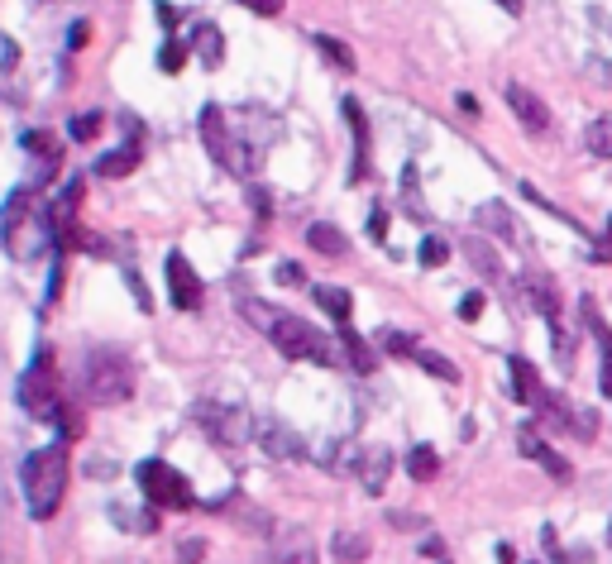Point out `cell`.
<instances>
[{
	"mask_svg": "<svg viewBox=\"0 0 612 564\" xmlns=\"http://www.w3.org/2000/svg\"><path fill=\"white\" fill-rule=\"evenodd\" d=\"M0 244L5 254L15 259H39L58 244V220H53V206H39L29 187H15L10 201H5V216H0Z\"/></svg>",
	"mask_w": 612,
	"mask_h": 564,
	"instance_id": "cell-1",
	"label": "cell"
},
{
	"mask_svg": "<svg viewBox=\"0 0 612 564\" xmlns=\"http://www.w3.org/2000/svg\"><path fill=\"white\" fill-rule=\"evenodd\" d=\"M20 488H24V507L34 521H48L58 512L63 502V488H67V455L63 445H44L34 455H24L20 464Z\"/></svg>",
	"mask_w": 612,
	"mask_h": 564,
	"instance_id": "cell-2",
	"label": "cell"
},
{
	"mask_svg": "<svg viewBox=\"0 0 612 564\" xmlns=\"http://www.w3.org/2000/svg\"><path fill=\"white\" fill-rule=\"evenodd\" d=\"M201 144L211 149V158H216L225 173H235V177H254L263 168V144L240 139V134L230 130V115L220 106L201 110Z\"/></svg>",
	"mask_w": 612,
	"mask_h": 564,
	"instance_id": "cell-3",
	"label": "cell"
},
{
	"mask_svg": "<svg viewBox=\"0 0 612 564\" xmlns=\"http://www.w3.org/2000/svg\"><path fill=\"white\" fill-rule=\"evenodd\" d=\"M82 392L96 407H120L134 397V364L120 349H91L82 364Z\"/></svg>",
	"mask_w": 612,
	"mask_h": 564,
	"instance_id": "cell-4",
	"label": "cell"
},
{
	"mask_svg": "<svg viewBox=\"0 0 612 564\" xmlns=\"http://www.w3.org/2000/svg\"><path fill=\"white\" fill-rule=\"evenodd\" d=\"M268 340L283 349L287 359H302V364H335V345H330L311 321H302V316L278 311V321H273V330H268Z\"/></svg>",
	"mask_w": 612,
	"mask_h": 564,
	"instance_id": "cell-5",
	"label": "cell"
},
{
	"mask_svg": "<svg viewBox=\"0 0 612 564\" xmlns=\"http://www.w3.org/2000/svg\"><path fill=\"white\" fill-rule=\"evenodd\" d=\"M134 483L144 488L149 507H163V512H187V507L197 502L187 474H177L173 464H163V459H144V464L134 469Z\"/></svg>",
	"mask_w": 612,
	"mask_h": 564,
	"instance_id": "cell-6",
	"label": "cell"
},
{
	"mask_svg": "<svg viewBox=\"0 0 612 564\" xmlns=\"http://www.w3.org/2000/svg\"><path fill=\"white\" fill-rule=\"evenodd\" d=\"M192 416H197V426H206V435L216 445H249L259 435V421L244 407H235V402H197Z\"/></svg>",
	"mask_w": 612,
	"mask_h": 564,
	"instance_id": "cell-7",
	"label": "cell"
},
{
	"mask_svg": "<svg viewBox=\"0 0 612 564\" xmlns=\"http://www.w3.org/2000/svg\"><path fill=\"white\" fill-rule=\"evenodd\" d=\"M20 407L29 416H58V373H53V354L48 349H39L34 359H29V369L20 373Z\"/></svg>",
	"mask_w": 612,
	"mask_h": 564,
	"instance_id": "cell-8",
	"label": "cell"
},
{
	"mask_svg": "<svg viewBox=\"0 0 612 564\" xmlns=\"http://www.w3.org/2000/svg\"><path fill=\"white\" fill-rule=\"evenodd\" d=\"M536 412L546 416L555 431L574 435V440H593V435H598V416L584 412V407H574V402H569V397H560V392L541 388V397H536Z\"/></svg>",
	"mask_w": 612,
	"mask_h": 564,
	"instance_id": "cell-9",
	"label": "cell"
},
{
	"mask_svg": "<svg viewBox=\"0 0 612 564\" xmlns=\"http://www.w3.org/2000/svg\"><path fill=\"white\" fill-rule=\"evenodd\" d=\"M163 273H168V297H173L177 311H201V297H206V287H201L197 268L187 263V254H168V263H163Z\"/></svg>",
	"mask_w": 612,
	"mask_h": 564,
	"instance_id": "cell-10",
	"label": "cell"
},
{
	"mask_svg": "<svg viewBox=\"0 0 612 564\" xmlns=\"http://www.w3.org/2000/svg\"><path fill=\"white\" fill-rule=\"evenodd\" d=\"M254 445H259L268 459H302L306 455V440H302V435L292 431L287 421H273V416H268V421H259V435H254Z\"/></svg>",
	"mask_w": 612,
	"mask_h": 564,
	"instance_id": "cell-11",
	"label": "cell"
},
{
	"mask_svg": "<svg viewBox=\"0 0 612 564\" xmlns=\"http://www.w3.org/2000/svg\"><path fill=\"white\" fill-rule=\"evenodd\" d=\"M517 450H522V459H536V464H541L555 483H569V478H574L569 459L560 455L555 445H546V435H541V431H517Z\"/></svg>",
	"mask_w": 612,
	"mask_h": 564,
	"instance_id": "cell-12",
	"label": "cell"
},
{
	"mask_svg": "<svg viewBox=\"0 0 612 564\" xmlns=\"http://www.w3.org/2000/svg\"><path fill=\"white\" fill-rule=\"evenodd\" d=\"M316 536L306 526H287L273 536V564H316Z\"/></svg>",
	"mask_w": 612,
	"mask_h": 564,
	"instance_id": "cell-13",
	"label": "cell"
},
{
	"mask_svg": "<svg viewBox=\"0 0 612 564\" xmlns=\"http://www.w3.org/2000/svg\"><path fill=\"white\" fill-rule=\"evenodd\" d=\"M503 96H507V106H512V115H517L531 134H546L550 130V110H546V101H541L536 91H526V87H517V82H512Z\"/></svg>",
	"mask_w": 612,
	"mask_h": 564,
	"instance_id": "cell-14",
	"label": "cell"
},
{
	"mask_svg": "<svg viewBox=\"0 0 612 564\" xmlns=\"http://www.w3.org/2000/svg\"><path fill=\"white\" fill-rule=\"evenodd\" d=\"M474 225H479L483 235H498L503 244H517V239H522V225H517V216L507 211L503 201H483L479 211H474Z\"/></svg>",
	"mask_w": 612,
	"mask_h": 564,
	"instance_id": "cell-15",
	"label": "cell"
},
{
	"mask_svg": "<svg viewBox=\"0 0 612 564\" xmlns=\"http://www.w3.org/2000/svg\"><path fill=\"white\" fill-rule=\"evenodd\" d=\"M345 120H350L354 130V168H350V182H364L369 177V120H364V110H359V101L354 96H345Z\"/></svg>",
	"mask_w": 612,
	"mask_h": 564,
	"instance_id": "cell-16",
	"label": "cell"
},
{
	"mask_svg": "<svg viewBox=\"0 0 612 564\" xmlns=\"http://www.w3.org/2000/svg\"><path fill=\"white\" fill-rule=\"evenodd\" d=\"M579 316H584L589 335L598 340V349H603V397H612V330L603 326V316H598L593 297H584V302H579Z\"/></svg>",
	"mask_w": 612,
	"mask_h": 564,
	"instance_id": "cell-17",
	"label": "cell"
},
{
	"mask_svg": "<svg viewBox=\"0 0 612 564\" xmlns=\"http://www.w3.org/2000/svg\"><path fill=\"white\" fill-rule=\"evenodd\" d=\"M393 450H383V445H373V450H364L359 455V478H364V488L369 493H383L388 488V474H393Z\"/></svg>",
	"mask_w": 612,
	"mask_h": 564,
	"instance_id": "cell-18",
	"label": "cell"
},
{
	"mask_svg": "<svg viewBox=\"0 0 612 564\" xmlns=\"http://www.w3.org/2000/svg\"><path fill=\"white\" fill-rule=\"evenodd\" d=\"M522 292L531 297V306H536L541 316L560 321V292H555V282H550V278H541V273H526V278H522Z\"/></svg>",
	"mask_w": 612,
	"mask_h": 564,
	"instance_id": "cell-19",
	"label": "cell"
},
{
	"mask_svg": "<svg viewBox=\"0 0 612 564\" xmlns=\"http://www.w3.org/2000/svg\"><path fill=\"white\" fill-rule=\"evenodd\" d=\"M192 53L201 58V67H220L225 63V34L216 24H197L192 29Z\"/></svg>",
	"mask_w": 612,
	"mask_h": 564,
	"instance_id": "cell-20",
	"label": "cell"
},
{
	"mask_svg": "<svg viewBox=\"0 0 612 564\" xmlns=\"http://www.w3.org/2000/svg\"><path fill=\"white\" fill-rule=\"evenodd\" d=\"M306 244H311L316 254H326V259H345V254H350V239L340 235L335 225H326V220H316V225L306 230Z\"/></svg>",
	"mask_w": 612,
	"mask_h": 564,
	"instance_id": "cell-21",
	"label": "cell"
},
{
	"mask_svg": "<svg viewBox=\"0 0 612 564\" xmlns=\"http://www.w3.org/2000/svg\"><path fill=\"white\" fill-rule=\"evenodd\" d=\"M464 254H469V263L479 268L483 278L488 282H503V263H498V254H493V244L483 235H474V239H464Z\"/></svg>",
	"mask_w": 612,
	"mask_h": 564,
	"instance_id": "cell-22",
	"label": "cell"
},
{
	"mask_svg": "<svg viewBox=\"0 0 612 564\" xmlns=\"http://www.w3.org/2000/svg\"><path fill=\"white\" fill-rule=\"evenodd\" d=\"M512 392H517V402L522 407H536V397H541V378H536V369H531V359H512Z\"/></svg>",
	"mask_w": 612,
	"mask_h": 564,
	"instance_id": "cell-23",
	"label": "cell"
},
{
	"mask_svg": "<svg viewBox=\"0 0 612 564\" xmlns=\"http://www.w3.org/2000/svg\"><path fill=\"white\" fill-rule=\"evenodd\" d=\"M316 302H321V311H326L335 326H350V311H354V297L345 292V287H316Z\"/></svg>",
	"mask_w": 612,
	"mask_h": 564,
	"instance_id": "cell-24",
	"label": "cell"
},
{
	"mask_svg": "<svg viewBox=\"0 0 612 564\" xmlns=\"http://www.w3.org/2000/svg\"><path fill=\"white\" fill-rule=\"evenodd\" d=\"M139 168V144H125V149H110L106 158H96V177H125Z\"/></svg>",
	"mask_w": 612,
	"mask_h": 564,
	"instance_id": "cell-25",
	"label": "cell"
},
{
	"mask_svg": "<svg viewBox=\"0 0 612 564\" xmlns=\"http://www.w3.org/2000/svg\"><path fill=\"white\" fill-rule=\"evenodd\" d=\"M407 474H412L416 483H431V478L440 474V455L431 450V445H412V455H407Z\"/></svg>",
	"mask_w": 612,
	"mask_h": 564,
	"instance_id": "cell-26",
	"label": "cell"
},
{
	"mask_svg": "<svg viewBox=\"0 0 612 564\" xmlns=\"http://www.w3.org/2000/svg\"><path fill=\"white\" fill-rule=\"evenodd\" d=\"M335 560H345V564H359V560H369V536H359V531H335Z\"/></svg>",
	"mask_w": 612,
	"mask_h": 564,
	"instance_id": "cell-27",
	"label": "cell"
},
{
	"mask_svg": "<svg viewBox=\"0 0 612 564\" xmlns=\"http://www.w3.org/2000/svg\"><path fill=\"white\" fill-rule=\"evenodd\" d=\"M240 316L249 321L254 330H273V321H278V306H268V302H259V297H240Z\"/></svg>",
	"mask_w": 612,
	"mask_h": 564,
	"instance_id": "cell-28",
	"label": "cell"
},
{
	"mask_svg": "<svg viewBox=\"0 0 612 564\" xmlns=\"http://www.w3.org/2000/svg\"><path fill=\"white\" fill-rule=\"evenodd\" d=\"M340 345H345V354H350L354 369H359V373H373V364H378V359H373V349L364 345V340H359L350 326H340Z\"/></svg>",
	"mask_w": 612,
	"mask_h": 564,
	"instance_id": "cell-29",
	"label": "cell"
},
{
	"mask_svg": "<svg viewBox=\"0 0 612 564\" xmlns=\"http://www.w3.org/2000/svg\"><path fill=\"white\" fill-rule=\"evenodd\" d=\"M584 144H589L593 158H612V115H598L584 134Z\"/></svg>",
	"mask_w": 612,
	"mask_h": 564,
	"instance_id": "cell-30",
	"label": "cell"
},
{
	"mask_svg": "<svg viewBox=\"0 0 612 564\" xmlns=\"http://www.w3.org/2000/svg\"><path fill=\"white\" fill-rule=\"evenodd\" d=\"M110 521L125 526V531H139V536H153V531H158V517H153V512H134L130 517V507H110Z\"/></svg>",
	"mask_w": 612,
	"mask_h": 564,
	"instance_id": "cell-31",
	"label": "cell"
},
{
	"mask_svg": "<svg viewBox=\"0 0 612 564\" xmlns=\"http://www.w3.org/2000/svg\"><path fill=\"white\" fill-rule=\"evenodd\" d=\"M316 48L326 53L330 63L340 67V72H354V53H350V44H340L335 34H316Z\"/></svg>",
	"mask_w": 612,
	"mask_h": 564,
	"instance_id": "cell-32",
	"label": "cell"
},
{
	"mask_svg": "<svg viewBox=\"0 0 612 564\" xmlns=\"http://www.w3.org/2000/svg\"><path fill=\"white\" fill-rule=\"evenodd\" d=\"M402 201H407V216L426 220V206H421V187H416V163L402 168Z\"/></svg>",
	"mask_w": 612,
	"mask_h": 564,
	"instance_id": "cell-33",
	"label": "cell"
},
{
	"mask_svg": "<svg viewBox=\"0 0 612 564\" xmlns=\"http://www.w3.org/2000/svg\"><path fill=\"white\" fill-rule=\"evenodd\" d=\"M67 134H72L77 144H91V139L101 134V110H82V115H72V125H67Z\"/></svg>",
	"mask_w": 612,
	"mask_h": 564,
	"instance_id": "cell-34",
	"label": "cell"
},
{
	"mask_svg": "<svg viewBox=\"0 0 612 564\" xmlns=\"http://www.w3.org/2000/svg\"><path fill=\"white\" fill-rule=\"evenodd\" d=\"M416 364L426 373H436V378H445V383H459V369L445 359V354H431V349H416Z\"/></svg>",
	"mask_w": 612,
	"mask_h": 564,
	"instance_id": "cell-35",
	"label": "cell"
},
{
	"mask_svg": "<svg viewBox=\"0 0 612 564\" xmlns=\"http://www.w3.org/2000/svg\"><path fill=\"white\" fill-rule=\"evenodd\" d=\"M182 63H187V44H182V39H168V44L158 48V72L177 77V72H182Z\"/></svg>",
	"mask_w": 612,
	"mask_h": 564,
	"instance_id": "cell-36",
	"label": "cell"
},
{
	"mask_svg": "<svg viewBox=\"0 0 612 564\" xmlns=\"http://www.w3.org/2000/svg\"><path fill=\"white\" fill-rule=\"evenodd\" d=\"M416 259H421V268H440V263L450 259V244L440 235H426L421 239V249H416Z\"/></svg>",
	"mask_w": 612,
	"mask_h": 564,
	"instance_id": "cell-37",
	"label": "cell"
},
{
	"mask_svg": "<svg viewBox=\"0 0 612 564\" xmlns=\"http://www.w3.org/2000/svg\"><path fill=\"white\" fill-rule=\"evenodd\" d=\"M383 349H388V354H416L421 345H416L407 330H383Z\"/></svg>",
	"mask_w": 612,
	"mask_h": 564,
	"instance_id": "cell-38",
	"label": "cell"
},
{
	"mask_svg": "<svg viewBox=\"0 0 612 564\" xmlns=\"http://www.w3.org/2000/svg\"><path fill=\"white\" fill-rule=\"evenodd\" d=\"M483 316V292H464L459 297V321H479Z\"/></svg>",
	"mask_w": 612,
	"mask_h": 564,
	"instance_id": "cell-39",
	"label": "cell"
},
{
	"mask_svg": "<svg viewBox=\"0 0 612 564\" xmlns=\"http://www.w3.org/2000/svg\"><path fill=\"white\" fill-rule=\"evenodd\" d=\"M125 282H130V292H134V302H139V311H153V302H149V287H144V278H139L134 268H125Z\"/></svg>",
	"mask_w": 612,
	"mask_h": 564,
	"instance_id": "cell-40",
	"label": "cell"
},
{
	"mask_svg": "<svg viewBox=\"0 0 612 564\" xmlns=\"http://www.w3.org/2000/svg\"><path fill=\"white\" fill-rule=\"evenodd\" d=\"M15 63H20V44L10 34H0V72H10Z\"/></svg>",
	"mask_w": 612,
	"mask_h": 564,
	"instance_id": "cell-41",
	"label": "cell"
},
{
	"mask_svg": "<svg viewBox=\"0 0 612 564\" xmlns=\"http://www.w3.org/2000/svg\"><path fill=\"white\" fill-rule=\"evenodd\" d=\"M278 282H283V287H302L306 282L302 263H278Z\"/></svg>",
	"mask_w": 612,
	"mask_h": 564,
	"instance_id": "cell-42",
	"label": "cell"
},
{
	"mask_svg": "<svg viewBox=\"0 0 612 564\" xmlns=\"http://www.w3.org/2000/svg\"><path fill=\"white\" fill-rule=\"evenodd\" d=\"M87 39H91V24L87 20H77L72 29H67V48H87Z\"/></svg>",
	"mask_w": 612,
	"mask_h": 564,
	"instance_id": "cell-43",
	"label": "cell"
},
{
	"mask_svg": "<svg viewBox=\"0 0 612 564\" xmlns=\"http://www.w3.org/2000/svg\"><path fill=\"white\" fill-rule=\"evenodd\" d=\"M244 10H254V15H278L283 10V0H240Z\"/></svg>",
	"mask_w": 612,
	"mask_h": 564,
	"instance_id": "cell-44",
	"label": "cell"
},
{
	"mask_svg": "<svg viewBox=\"0 0 612 564\" xmlns=\"http://www.w3.org/2000/svg\"><path fill=\"white\" fill-rule=\"evenodd\" d=\"M369 235L378 239V244L388 239V211H373V216H369Z\"/></svg>",
	"mask_w": 612,
	"mask_h": 564,
	"instance_id": "cell-45",
	"label": "cell"
},
{
	"mask_svg": "<svg viewBox=\"0 0 612 564\" xmlns=\"http://www.w3.org/2000/svg\"><path fill=\"white\" fill-rule=\"evenodd\" d=\"M201 550H206L201 541H182V550H177V560H182V564H201Z\"/></svg>",
	"mask_w": 612,
	"mask_h": 564,
	"instance_id": "cell-46",
	"label": "cell"
},
{
	"mask_svg": "<svg viewBox=\"0 0 612 564\" xmlns=\"http://www.w3.org/2000/svg\"><path fill=\"white\" fill-rule=\"evenodd\" d=\"M158 20H163V29H177V20H182V10H173V5H158Z\"/></svg>",
	"mask_w": 612,
	"mask_h": 564,
	"instance_id": "cell-47",
	"label": "cell"
},
{
	"mask_svg": "<svg viewBox=\"0 0 612 564\" xmlns=\"http://www.w3.org/2000/svg\"><path fill=\"white\" fill-rule=\"evenodd\" d=\"M254 211H259V220H268V211H273V206H268V192H263V187H254Z\"/></svg>",
	"mask_w": 612,
	"mask_h": 564,
	"instance_id": "cell-48",
	"label": "cell"
},
{
	"mask_svg": "<svg viewBox=\"0 0 612 564\" xmlns=\"http://www.w3.org/2000/svg\"><path fill=\"white\" fill-rule=\"evenodd\" d=\"M388 521H393L397 531H416V526H421V517H402V512H393Z\"/></svg>",
	"mask_w": 612,
	"mask_h": 564,
	"instance_id": "cell-49",
	"label": "cell"
},
{
	"mask_svg": "<svg viewBox=\"0 0 612 564\" xmlns=\"http://www.w3.org/2000/svg\"><path fill=\"white\" fill-rule=\"evenodd\" d=\"M459 110H464V115H479V101H474L469 91H459Z\"/></svg>",
	"mask_w": 612,
	"mask_h": 564,
	"instance_id": "cell-50",
	"label": "cell"
},
{
	"mask_svg": "<svg viewBox=\"0 0 612 564\" xmlns=\"http://www.w3.org/2000/svg\"><path fill=\"white\" fill-rule=\"evenodd\" d=\"M493 5H503L507 15H522V5H526V0H493Z\"/></svg>",
	"mask_w": 612,
	"mask_h": 564,
	"instance_id": "cell-51",
	"label": "cell"
},
{
	"mask_svg": "<svg viewBox=\"0 0 612 564\" xmlns=\"http://www.w3.org/2000/svg\"><path fill=\"white\" fill-rule=\"evenodd\" d=\"M598 72H603V82H608V87H612V63H603V67H598Z\"/></svg>",
	"mask_w": 612,
	"mask_h": 564,
	"instance_id": "cell-52",
	"label": "cell"
},
{
	"mask_svg": "<svg viewBox=\"0 0 612 564\" xmlns=\"http://www.w3.org/2000/svg\"><path fill=\"white\" fill-rule=\"evenodd\" d=\"M608 545H612V521H608Z\"/></svg>",
	"mask_w": 612,
	"mask_h": 564,
	"instance_id": "cell-53",
	"label": "cell"
}]
</instances>
